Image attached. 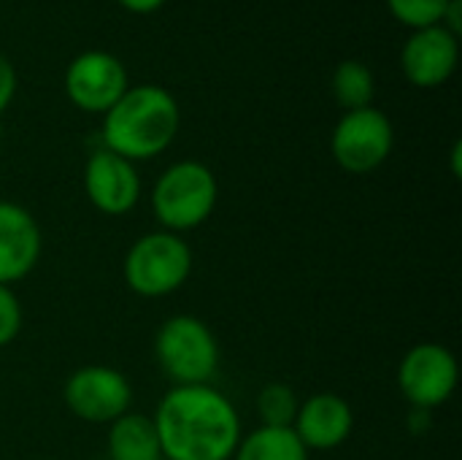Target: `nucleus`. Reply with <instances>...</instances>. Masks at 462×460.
Returning a JSON list of instances; mask_svg holds the SVG:
<instances>
[{"instance_id":"nucleus-1","label":"nucleus","mask_w":462,"mask_h":460,"mask_svg":"<svg viewBox=\"0 0 462 460\" xmlns=\"http://www.w3.org/2000/svg\"><path fill=\"white\" fill-rule=\"evenodd\" d=\"M152 420L165 460H230L241 442L236 407L211 385L171 388Z\"/></svg>"},{"instance_id":"nucleus-2","label":"nucleus","mask_w":462,"mask_h":460,"mask_svg":"<svg viewBox=\"0 0 462 460\" xmlns=\"http://www.w3.org/2000/svg\"><path fill=\"white\" fill-rule=\"evenodd\" d=\"M181 127L179 100L160 84L127 87L103 114V149L138 163L162 155Z\"/></svg>"},{"instance_id":"nucleus-3","label":"nucleus","mask_w":462,"mask_h":460,"mask_svg":"<svg viewBox=\"0 0 462 460\" xmlns=\"http://www.w3.org/2000/svg\"><path fill=\"white\" fill-rule=\"evenodd\" d=\"M217 195L219 184L214 171L198 160H181L168 165L154 182L152 211L165 230L187 233L211 217Z\"/></svg>"},{"instance_id":"nucleus-4","label":"nucleus","mask_w":462,"mask_h":460,"mask_svg":"<svg viewBox=\"0 0 462 460\" xmlns=\"http://www.w3.org/2000/svg\"><path fill=\"white\" fill-rule=\"evenodd\" d=\"M192 271V249L179 233L154 230L133 241L125 255V282L143 298L176 293Z\"/></svg>"},{"instance_id":"nucleus-5","label":"nucleus","mask_w":462,"mask_h":460,"mask_svg":"<svg viewBox=\"0 0 462 460\" xmlns=\"http://www.w3.org/2000/svg\"><path fill=\"white\" fill-rule=\"evenodd\" d=\"M154 352L176 385H208L219 366V344L211 328L192 314L165 320L157 331Z\"/></svg>"},{"instance_id":"nucleus-6","label":"nucleus","mask_w":462,"mask_h":460,"mask_svg":"<svg viewBox=\"0 0 462 460\" xmlns=\"http://www.w3.org/2000/svg\"><path fill=\"white\" fill-rule=\"evenodd\" d=\"M393 144H395V130L390 117L376 106H368V108L346 111L338 119L330 138V152L333 160L346 174L363 176L384 165V160L393 152Z\"/></svg>"},{"instance_id":"nucleus-7","label":"nucleus","mask_w":462,"mask_h":460,"mask_svg":"<svg viewBox=\"0 0 462 460\" xmlns=\"http://www.w3.org/2000/svg\"><path fill=\"white\" fill-rule=\"evenodd\" d=\"M457 358L436 342L414 344L398 366V385L420 412L447 404L457 390Z\"/></svg>"},{"instance_id":"nucleus-8","label":"nucleus","mask_w":462,"mask_h":460,"mask_svg":"<svg viewBox=\"0 0 462 460\" xmlns=\"http://www.w3.org/2000/svg\"><path fill=\"white\" fill-rule=\"evenodd\" d=\"M65 404L84 423H114L133 404V388L127 377L111 366H81L65 382Z\"/></svg>"},{"instance_id":"nucleus-9","label":"nucleus","mask_w":462,"mask_h":460,"mask_svg":"<svg viewBox=\"0 0 462 460\" xmlns=\"http://www.w3.org/2000/svg\"><path fill=\"white\" fill-rule=\"evenodd\" d=\"M125 92L127 70L111 52H81L65 70V95L76 108L87 114H106Z\"/></svg>"},{"instance_id":"nucleus-10","label":"nucleus","mask_w":462,"mask_h":460,"mask_svg":"<svg viewBox=\"0 0 462 460\" xmlns=\"http://www.w3.org/2000/svg\"><path fill=\"white\" fill-rule=\"evenodd\" d=\"M84 192L89 203L108 217H122L135 209L141 198V176L135 163L97 149L84 165Z\"/></svg>"},{"instance_id":"nucleus-11","label":"nucleus","mask_w":462,"mask_h":460,"mask_svg":"<svg viewBox=\"0 0 462 460\" xmlns=\"http://www.w3.org/2000/svg\"><path fill=\"white\" fill-rule=\"evenodd\" d=\"M460 62V38L441 24L414 30L401 52L403 76L422 89L441 87L452 79Z\"/></svg>"},{"instance_id":"nucleus-12","label":"nucleus","mask_w":462,"mask_h":460,"mask_svg":"<svg viewBox=\"0 0 462 460\" xmlns=\"http://www.w3.org/2000/svg\"><path fill=\"white\" fill-rule=\"evenodd\" d=\"M41 258V228L35 217L14 203L0 201V285L24 279Z\"/></svg>"},{"instance_id":"nucleus-13","label":"nucleus","mask_w":462,"mask_h":460,"mask_svg":"<svg viewBox=\"0 0 462 460\" xmlns=\"http://www.w3.org/2000/svg\"><path fill=\"white\" fill-rule=\"evenodd\" d=\"M355 428V412L346 399L336 393H317L298 407L292 431L306 450H336Z\"/></svg>"},{"instance_id":"nucleus-14","label":"nucleus","mask_w":462,"mask_h":460,"mask_svg":"<svg viewBox=\"0 0 462 460\" xmlns=\"http://www.w3.org/2000/svg\"><path fill=\"white\" fill-rule=\"evenodd\" d=\"M108 455L111 460H160V439L154 420L146 415L125 412L111 423L108 431Z\"/></svg>"},{"instance_id":"nucleus-15","label":"nucleus","mask_w":462,"mask_h":460,"mask_svg":"<svg viewBox=\"0 0 462 460\" xmlns=\"http://www.w3.org/2000/svg\"><path fill=\"white\" fill-rule=\"evenodd\" d=\"M236 460H309V450L292 428L260 426L238 442Z\"/></svg>"},{"instance_id":"nucleus-16","label":"nucleus","mask_w":462,"mask_h":460,"mask_svg":"<svg viewBox=\"0 0 462 460\" xmlns=\"http://www.w3.org/2000/svg\"><path fill=\"white\" fill-rule=\"evenodd\" d=\"M330 87H333L336 100L346 111H357V108L374 106L376 79H374L371 68L365 62H360V60H344V62H338V68L333 70Z\"/></svg>"},{"instance_id":"nucleus-17","label":"nucleus","mask_w":462,"mask_h":460,"mask_svg":"<svg viewBox=\"0 0 462 460\" xmlns=\"http://www.w3.org/2000/svg\"><path fill=\"white\" fill-rule=\"evenodd\" d=\"M298 407L300 404L295 399V390L282 382L265 385L257 396V412L263 418V426L271 428H292Z\"/></svg>"},{"instance_id":"nucleus-18","label":"nucleus","mask_w":462,"mask_h":460,"mask_svg":"<svg viewBox=\"0 0 462 460\" xmlns=\"http://www.w3.org/2000/svg\"><path fill=\"white\" fill-rule=\"evenodd\" d=\"M447 5H449V0H387L390 14L411 30L441 24Z\"/></svg>"},{"instance_id":"nucleus-19","label":"nucleus","mask_w":462,"mask_h":460,"mask_svg":"<svg viewBox=\"0 0 462 460\" xmlns=\"http://www.w3.org/2000/svg\"><path fill=\"white\" fill-rule=\"evenodd\" d=\"M22 331V306L11 287L0 285V347L11 344Z\"/></svg>"},{"instance_id":"nucleus-20","label":"nucleus","mask_w":462,"mask_h":460,"mask_svg":"<svg viewBox=\"0 0 462 460\" xmlns=\"http://www.w3.org/2000/svg\"><path fill=\"white\" fill-rule=\"evenodd\" d=\"M16 95V70L14 65L8 62V57L0 54V117L5 114V108L11 106Z\"/></svg>"},{"instance_id":"nucleus-21","label":"nucleus","mask_w":462,"mask_h":460,"mask_svg":"<svg viewBox=\"0 0 462 460\" xmlns=\"http://www.w3.org/2000/svg\"><path fill=\"white\" fill-rule=\"evenodd\" d=\"M441 27H444L447 33H452V35H457V38H460V33H462V0H449L447 11H444V16H441Z\"/></svg>"},{"instance_id":"nucleus-22","label":"nucleus","mask_w":462,"mask_h":460,"mask_svg":"<svg viewBox=\"0 0 462 460\" xmlns=\"http://www.w3.org/2000/svg\"><path fill=\"white\" fill-rule=\"evenodd\" d=\"M116 3L130 14H152V11L162 8L168 0H116Z\"/></svg>"},{"instance_id":"nucleus-23","label":"nucleus","mask_w":462,"mask_h":460,"mask_svg":"<svg viewBox=\"0 0 462 460\" xmlns=\"http://www.w3.org/2000/svg\"><path fill=\"white\" fill-rule=\"evenodd\" d=\"M460 160H462V144L460 141H455V146H452V174H455L457 179L462 176Z\"/></svg>"},{"instance_id":"nucleus-24","label":"nucleus","mask_w":462,"mask_h":460,"mask_svg":"<svg viewBox=\"0 0 462 460\" xmlns=\"http://www.w3.org/2000/svg\"><path fill=\"white\" fill-rule=\"evenodd\" d=\"M160 460H165V458H160Z\"/></svg>"}]
</instances>
